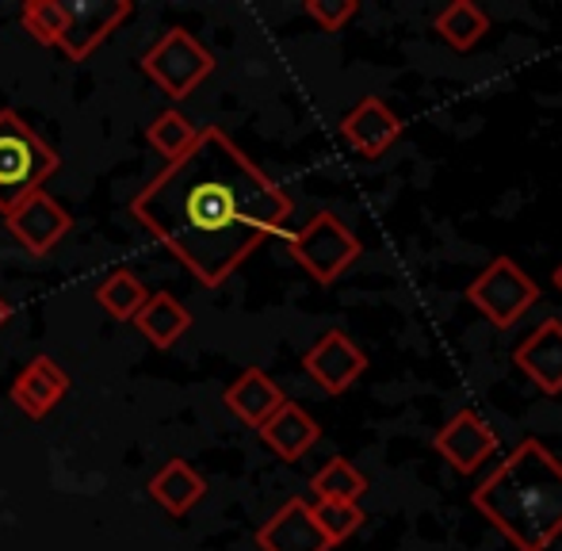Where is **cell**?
<instances>
[{
    "label": "cell",
    "mask_w": 562,
    "mask_h": 551,
    "mask_svg": "<svg viewBox=\"0 0 562 551\" xmlns=\"http://www.w3.org/2000/svg\"><path fill=\"white\" fill-rule=\"evenodd\" d=\"M131 215L203 288H223L288 226L291 195L257 169L226 131L203 127L180 161L134 195Z\"/></svg>",
    "instance_id": "1"
},
{
    "label": "cell",
    "mask_w": 562,
    "mask_h": 551,
    "mask_svg": "<svg viewBox=\"0 0 562 551\" xmlns=\"http://www.w3.org/2000/svg\"><path fill=\"white\" fill-rule=\"evenodd\" d=\"M471 506L517 551H548L562 537V460L525 437L471 491Z\"/></svg>",
    "instance_id": "2"
},
{
    "label": "cell",
    "mask_w": 562,
    "mask_h": 551,
    "mask_svg": "<svg viewBox=\"0 0 562 551\" xmlns=\"http://www.w3.org/2000/svg\"><path fill=\"white\" fill-rule=\"evenodd\" d=\"M58 165L61 157L54 154V146H46L15 112H0V215L43 192Z\"/></svg>",
    "instance_id": "3"
},
{
    "label": "cell",
    "mask_w": 562,
    "mask_h": 551,
    "mask_svg": "<svg viewBox=\"0 0 562 551\" xmlns=\"http://www.w3.org/2000/svg\"><path fill=\"white\" fill-rule=\"evenodd\" d=\"M288 254L295 257V265L311 276L314 283L329 288L340 276L352 269L363 254V241L340 223L329 211H318L306 226H299L295 234H288Z\"/></svg>",
    "instance_id": "4"
},
{
    "label": "cell",
    "mask_w": 562,
    "mask_h": 551,
    "mask_svg": "<svg viewBox=\"0 0 562 551\" xmlns=\"http://www.w3.org/2000/svg\"><path fill=\"white\" fill-rule=\"evenodd\" d=\"M463 299L482 314V318L494 322L497 329H509L536 306L540 283L520 269L513 257H494L486 269L467 283Z\"/></svg>",
    "instance_id": "5"
},
{
    "label": "cell",
    "mask_w": 562,
    "mask_h": 551,
    "mask_svg": "<svg viewBox=\"0 0 562 551\" xmlns=\"http://www.w3.org/2000/svg\"><path fill=\"white\" fill-rule=\"evenodd\" d=\"M215 69L211 50L184 27H169L146 54H142V74L157 85L169 100H184L200 89Z\"/></svg>",
    "instance_id": "6"
},
{
    "label": "cell",
    "mask_w": 562,
    "mask_h": 551,
    "mask_svg": "<svg viewBox=\"0 0 562 551\" xmlns=\"http://www.w3.org/2000/svg\"><path fill=\"white\" fill-rule=\"evenodd\" d=\"M61 12H66V31L58 38V50L69 61H85L131 20L134 4L131 0H61Z\"/></svg>",
    "instance_id": "7"
},
{
    "label": "cell",
    "mask_w": 562,
    "mask_h": 551,
    "mask_svg": "<svg viewBox=\"0 0 562 551\" xmlns=\"http://www.w3.org/2000/svg\"><path fill=\"white\" fill-rule=\"evenodd\" d=\"M303 372L311 375L326 395H345V391L368 372V352H363L345 329H326V334L303 352Z\"/></svg>",
    "instance_id": "8"
},
{
    "label": "cell",
    "mask_w": 562,
    "mask_h": 551,
    "mask_svg": "<svg viewBox=\"0 0 562 551\" xmlns=\"http://www.w3.org/2000/svg\"><path fill=\"white\" fill-rule=\"evenodd\" d=\"M4 226L31 257H46L69 230H74V215H69L54 195L35 192V195H27L20 207L8 211Z\"/></svg>",
    "instance_id": "9"
},
{
    "label": "cell",
    "mask_w": 562,
    "mask_h": 551,
    "mask_svg": "<svg viewBox=\"0 0 562 551\" xmlns=\"http://www.w3.org/2000/svg\"><path fill=\"white\" fill-rule=\"evenodd\" d=\"M432 448L459 471V475H474L490 456L497 452V432L490 429L474 411L451 414L432 437Z\"/></svg>",
    "instance_id": "10"
},
{
    "label": "cell",
    "mask_w": 562,
    "mask_h": 551,
    "mask_svg": "<svg viewBox=\"0 0 562 551\" xmlns=\"http://www.w3.org/2000/svg\"><path fill=\"white\" fill-rule=\"evenodd\" d=\"M260 551H334L303 498H291L257 529Z\"/></svg>",
    "instance_id": "11"
},
{
    "label": "cell",
    "mask_w": 562,
    "mask_h": 551,
    "mask_svg": "<svg viewBox=\"0 0 562 551\" xmlns=\"http://www.w3.org/2000/svg\"><path fill=\"white\" fill-rule=\"evenodd\" d=\"M513 364L543 391V395H562V322L548 318L517 345Z\"/></svg>",
    "instance_id": "12"
},
{
    "label": "cell",
    "mask_w": 562,
    "mask_h": 551,
    "mask_svg": "<svg viewBox=\"0 0 562 551\" xmlns=\"http://www.w3.org/2000/svg\"><path fill=\"white\" fill-rule=\"evenodd\" d=\"M340 138L360 157H383L402 138V120L379 97H363L352 112L340 120Z\"/></svg>",
    "instance_id": "13"
},
{
    "label": "cell",
    "mask_w": 562,
    "mask_h": 551,
    "mask_svg": "<svg viewBox=\"0 0 562 551\" xmlns=\"http://www.w3.org/2000/svg\"><path fill=\"white\" fill-rule=\"evenodd\" d=\"M66 391H69L66 368H61L54 357H35L12 380V403L20 406V411L27 414V417L43 421V417L50 414L54 406L61 403V398H66Z\"/></svg>",
    "instance_id": "14"
},
{
    "label": "cell",
    "mask_w": 562,
    "mask_h": 551,
    "mask_svg": "<svg viewBox=\"0 0 562 551\" xmlns=\"http://www.w3.org/2000/svg\"><path fill=\"white\" fill-rule=\"evenodd\" d=\"M223 403L237 421H245L249 429H260L268 417L288 403V395H283L280 383H276L265 368H245V372L226 387Z\"/></svg>",
    "instance_id": "15"
},
{
    "label": "cell",
    "mask_w": 562,
    "mask_h": 551,
    "mask_svg": "<svg viewBox=\"0 0 562 551\" xmlns=\"http://www.w3.org/2000/svg\"><path fill=\"white\" fill-rule=\"evenodd\" d=\"M257 432H260V440H265V445L288 463L303 460V456L311 452V448L318 445V437H322L318 421H314V417L306 414L299 403H283L280 411L268 417Z\"/></svg>",
    "instance_id": "16"
},
{
    "label": "cell",
    "mask_w": 562,
    "mask_h": 551,
    "mask_svg": "<svg viewBox=\"0 0 562 551\" xmlns=\"http://www.w3.org/2000/svg\"><path fill=\"white\" fill-rule=\"evenodd\" d=\"M146 491H149V498L165 509V514L184 517L188 509H195L203 502V494H207V479H203L192 463L169 460L154 479H149Z\"/></svg>",
    "instance_id": "17"
},
{
    "label": "cell",
    "mask_w": 562,
    "mask_h": 551,
    "mask_svg": "<svg viewBox=\"0 0 562 551\" xmlns=\"http://www.w3.org/2000/svg\"><path fill=\"white\" fill-rule=\"evenodd\" d=\"M134 326H138V334L146 337L154 349H172V345L192 329V311H188L172 291H157V295H149L146 306L134 314Z\"/></svg>",
    "instance_id": "18"
},
{
    "label": "cell",
    "mask_w": 562,
    "mask_h": 551,
    "mask_svg": "<svg viewBox=\"0 0 562 551\" xmlns=\"http://www.w3.org/2000/svg\"><path fill=\"white\" fill-rule=\"evenodd\" d=\"M432 31L445 38L451 50L463 54V50H471V46H479L482 38H486L490 15L482 12L479 4H471V0H456V4H448L445 12H437V20H432Z\"/></svg>",
    "instance_id": "19"
},
{
    "label": "cell",
    "mask_w": 562,
    "mask_h": 551,
    "mask_svg": "<svg viewBox=\"0 0 562 551\" xmlns=\"http://www.w3.org/2000/svg\"><path fill=\"white\" fill-rule=\"evenodd\" d=\"M311 491L318 494V502H352V506H360V498L368 494V475L356 471L345 456H337L311 479Z\"/></svg>",
    "instance_id": "20"
},
{
    "label": "cell",
    "mask_w": 562,
    "mask_h": 551,
    "mask_svg": "<svg viewBox=\"0 0 562 551\" xmlns=\"http://www.w3.org/2000/svg\"><path fill=\"white\" fill-rule=\"evenodd\" d=\"M195 138H200V131H195L192 120H188V115H180L177 108H169V112L154 115V120L146 123V142L161 157H169V165L180 161V157L195 146Z\"/></svg>",
    "instance_id": "21"
},
{
    "label": "cell",
    "mask_w": 562,
    "mask_h": 551,
    "mask_svg": "<svg viewBox=\"0 0 562 551\" xmlns=\"http://www.w3.org/2000/svg\"><path fill=\"white\" fill-rule=\"evenodd\" d=\"M146 299H149L146 283H142L134 272H112L97 288V303L104 306L115 322H134V314L146 306Z\"/></svg>",
    "instance_id": "22"
},
{
    "label": "cell",
    "mask_w": 562,
    "mask_h": 551,
    "mask_svg": "<svg viewBox=\"0 0 562 551\" xmlns=\"http://www.w3.org/2000/svg\"><path fill=\"white\" fill-rule=\"evenodd\" d=\"M20 23L38 46H58L61 31H66L61 0H27V4L20 8Z\"/></svg>",
    "instance_id": "23"
},
{
    "label": "cell",
    "mask_w": 562,
    "mask_h": 551,
    "mask_svg": "<svg viewBox=\"0 0 562 551\" xmlns=\"http://www.w3.org/2000/svg\"><path fill=\"white\" fill-rule=\"evenodd\" d=\"M314 509V521H318V529L326 532L329 544H340V540H348L356 529L363 525V509L352 506V502H318Z\"/></svg>",
    "instance_id": "24"
},
{
    "label": "cell",
    "mask_w": 562,
    "mask_h": 551,
    "mask_svg": "<svg viewBox=\"0 0 562 551\" xmlns=\"http://www.w3.org/2000/svg\"><path fill=\"white\" fill-rule=\"evenodd\" d=\"M356 8H360L356 0H306L303 12L311 15L322 31H340L356 15Z\"/></svg>",
    "instance_id": "25"
},
{
    "label": "cell",
    "mask_w": 562,
    "mask_h": 551,
    "mask_svg": "<svg viewBox=\"0 0 562 551\" xmlns=\"http://www.w3.org/2000/svg\"><path fill=\"white\" fill-rule=\"evenodd\" d=\"M8 318H12V306H8L4 299H0V329H4V322H8Z\"/></svg>",
    "instance_id": "26"
},
{
    "label": "cell",
    "mask_w": 562,
    "mask_h": 551,
    "mask_svg": "<svg viewBox=\"0 0 562 551\" xmlns=\"http://www.w3.org/2000/svg\"><path fill=\"white\" fill-rule=\"evenodd\" d=\"M551 280H555V288L562 291V265H559V269H555V276H551Z\"/></svg>",
    "instance_id": "27"
}]
</instances>
